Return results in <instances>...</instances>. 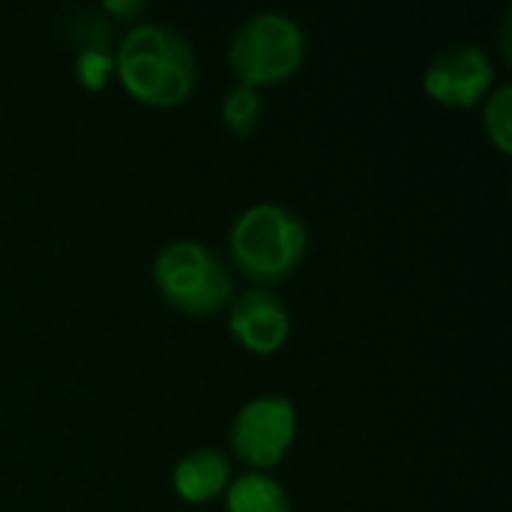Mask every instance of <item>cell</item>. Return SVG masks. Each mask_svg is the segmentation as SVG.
Instances as JSON below:
<instances>
[{
	"label": "cell",
	"instance_id": "6",
	"mask_svg": "<svg viewBox=\"0 0 512 512\" xmlns=\"http://www.w3.org/2000/svg\"><path fill=\"white\" fill-rule=\"evenodd\" d=\"M492 81L495 63L477 42H456L441 48L423 72L426 93L450 108H471L483 102L492 90Z\"/></svg>",
	"mask_w": 512,
	"mask_h": 512
},
{
	"label": "cell",
	"instance_id": "2",
	"mask_svg": "<svg viewBox=\"0 0 512 512\" xmlns=\"http://www.w3.org/2000/svg\"><path fill=\"white\" fill-rule=\"evenodd\" d=\"M306 249V222L291 207L276 201H258L246 207L228 231L231 261L255 282L288 279L303 264Z\"/></svg>",
	"mask_w": 512,
	"mask_h": 512
},
{
	"label": "cell",
	"instance_id": "5",
	"mask_svg": "<svg viewBox=\"0 0 512 512\" xmlns=\"http://www.w3.org/2000/svg\"><path fill=\"white\" fill-rule=\"evenodd\" d=\"M231 453L252 468H276L297 441V408L288 396H255L231 420Z\"/></svg>",
	"mask_w": 512,
	"mask_h": 512
},
{
	"label": "cell",
	"instance_id": "1",
	"mask_svg": "<svg viewBox=\"0 0 512 512\" xmlns=\"http://www.w3.org/2000/svg\"><path fill=\"white\" fill-rule=\"evenodd\" d=\"M120 84L144 105L174 108L183 105L198 87V60L189 39L165 24H132L114 54Z\"/></svg>",
	"mask_w": 512,
	"mask_h": 512
},
{
	"label": "cell",
	"instance_id": "9",
	"mask_svg": "<svg viewBox=\"0 0 512 512\" xmlns=\"http://www.w3.org/2000/svg\"><path fill=\"white\" fill-rule=\"evenodd\" d=\"M225 510L228 512H294L291 495L279 480L264 471L243 474L228 483L225 489Z\"/></svg>",
	"mask_w": 512,
	"mask_h": 512
},
{
	"label": "cell",
	"instance_id": "7",
	"mask_svg": "<svg viewBox=\"0 0 512 512\" xmlns=\"http://www.w3.org/2000/svg\"><path fill=\"white\" fill-rule=\"evenodd\" d=\"M231 336L252 354H273L288 342L291 315L270 288H249L228 303Z\"/></svg>",
	"mask_w": 512,
	"mask_h": 512
},
{
	"label": "cell",
	"instance_id": "12",
	"mask_svg": "<svg viewBox=\"0 0 512 512\" xmlns=\"http://www.w3.org/2000/svg\"><path fill=\"white\" fill-rule=\"evenodd\" d=\"M75 69H78V81L87 90H99L105 87V81L114 72V54L102 51V48H90V51H78L75 57Z\"/></svg>",
	"mask_w": 512,
	"mask_h": 512
},
{
	"label": "cell",
	"instance_id": "4",
	"mask_svg": "<svg viewBox=\"0 0 512 512\" xmlns=\"http://www.w3.org/2000/svg\"><path fill=\"white\" fill-rule=\"evenodd\" d=\"M309 51L306 30L288 12H255L249 15L231 36L228 63L240 84L264 87L279 84L300 72Z\"/></svg>",
	"mask_w": 512,
	"mask_h": 512
},
{
	"label": "cell",
	"instance_id": "13",
	"mask_svg": "<svg viewBox=\"0 0 512 512\" xmlns=\"http://www.w3.org/2000/svg\"><path fill=\"white\" fill-rule=\"evenodd\" d=\"M102 9H105L108 15H117V18H129V21H135V18L144 12V3H138V0H129V3L105 0V3H102Z\"/></svg>",
	"mask_w": 512,
	"mask_h": 512
},
{
	"label": "cell",
	"instance_id": "3",
	"mask_svg": "<svg viewBox=\"0 0 512 512\" xmlns=\"http://www.w3.org/2000/svg\"><path fill=\"white\" fill-rule=\"evenodd\" d=\"M153 285L177 312L210 318L234 300L228 264L198 240H171L153 258Z\"/></svg>",
	"mask_w": 512,
	"mask_h": 512
},
{
	"label": "cell",
	"instance_id": "10",
	"mask_svg": "<svg viewBox=\"0 0 512 512\" xmlns=\"http://www.w3.org/2000/svg\"><path fill=\"white\" fill-rule=\"evenodd\" d=\"M222 123L234 132V135H252L261 126L264 117V99L255 87L237 84L225 99H222Z\"/></svg>",
	"mask_w": 512,
	"mask_h": 512
},
{
	"label": "cell",
	"instance_id": "8",
	"mask_svg": "<svg viewBox=\"0 0 512 512\" xmlns=\"http://www.w3.org/2000/svg\"><path fill=\"white\" fill-rule=\"evenodd\" d=\"M231 483V462L216 447L189 450L171 471V486L186 504H204L219 498Z\"/></svg>",
	"mask_w": 512,
	"mask_h": 512
},
{
	"label": "cell",
	"instance_id": "11",
	"mask_svg": "<svg viewBox=\"0 0 512 512\" xmlns=\"http://www.w3.org/2000/svg\"><path fill=\"white\" fill-rule=\"evenodd\" d=\"M483 129L489 144L501 153H512V87L510 84H498L495 90H489V99L483 105Z\"/></svg>",
	"mask_w": 512,
	"mask_h": 512
}]
</instances>
